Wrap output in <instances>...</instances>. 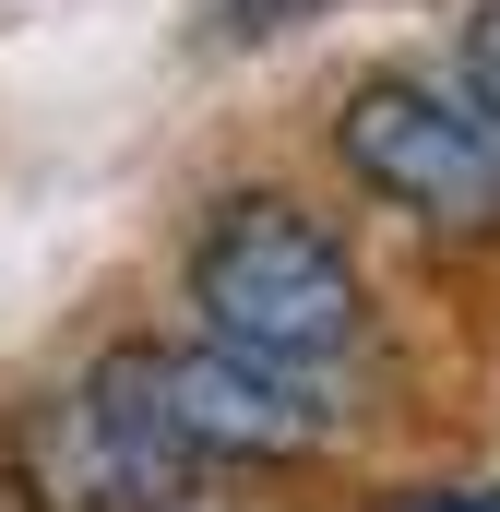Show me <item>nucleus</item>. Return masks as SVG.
Here are the masks:
<instances>
[{
    "label": "nucleus",
    "mask_w": 500,
    "mask_h": 512,
    "mask_svg": "<svg viewBox=\"0 0 500 512\" xmlns=\"http://www.w3.org/2000/svg\"><path fill=\"white\" fill-rule=\"evenodd\" d=\"M322 12H346V0H203V24H215L227 48H262V36H298V24H322Z\"/></svg>",
    "instance_id": "nucleus-5"
},
{
    "label": "nucleus",
    "mask_w": 500,
    "mask_h": 512,
    "mask_svg": "<svg viewBox=\"0 0 500 512\" xmlns=\"http://www.w3.org/2000/svg\"><path fill=\"white\" fill-rule=\"evenodd\" d=\"M465 96H477L489 131H500V0H477V24H465Z\"/></svg>",
    "instance_id": "nucleus-6"
},
{
    "label": "nucleus",
    "mask_w": 500,
    "mask_h": 512,
    "mask_svg": "<svg viewBox=\"0 0 500 512\" xmlns=\"http://www.w3.org/2000/svg\"><path fill=\"white\" fill-rule=\"evenodd\" d=\"M84 382L120 393L191 477H215V465H298V453L334 441V405H322L310 370H262L239 346H215V334L203 346H120Z\"/></svg>",
    "instance_id": "nucleus-2"
},
{
    "label": "nucleus",
    "mask_w": 500,
    "mask_h": 512,
    "mask_svg": "<svg viewBox=\"0 0 500 512\" xmlns=\"http://www.w3.org/2000/svg\"><path fill=\"white\" fill-rule=\"evenodd\" d=\"M12 489H24L36 512H167L179 489H191V465L131 417L120 393L72 382V393H48V405L24 417Z\"/></svg>",
    "instance_id": "nucleus-4"
},
{
    "label": "nucleus",
    "mask_w": 500,
    "mask_h": 512,
    "mask_svg": "<svg viewBox=\"0 0 500 512\" xmlns=\"http://www.w3.org/2000/svg\"><path fill=\"white\" fill-rule=\"evenodd\" d=\"M334 155L346 179L417 215L429 239H500V131L465 84L441 72H358L334 108Z\"/></svg>",
    "instance_id": "nucleus-3"
},
{
    "label": "nucleus",
    "mask_w": 500,
    "mask_h": 512,
    "mask_svg": "<svg viewBox=\"0 0 500 512\" xmlns=\"http://www.w3.org/2000/svg\"><path fill=\"white\" fill-rule=\"evenodd\" d=\"M191 310H203L215 346L322 382V370L358 358V334H370V274H358V251H346L310 203H286V191H227V203L203 215V239H191Z\"/></svg>",
    "instance_id": "nucleus-1"
},
{
    "label": "nucleus",
    "mask_w": 500,
    "mask_h": 512,
    "mask_svg": "<svg viewBox=\"0 0 500 512\" xmlns=\"http://www.w3.org/2000/svg\"><path fill=\"white\" fill-rule=\"evenodd\" d=\"M381 512H500V489H405V501H381Z\"/></svg>",
    "instance_id": "nucleus-7"
}]
</instances>
